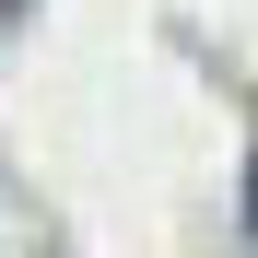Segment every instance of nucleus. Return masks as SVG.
<instances>
[{
  "instance_id": "f257e3e1",
  "label": "nucleus",
  "mask_w": 258,
  "mask_h": 258,
  "mask_svg": "<svg viewBox=\"0 0 258 258\" xmlns=\"http://www.w3.org/2000/svg\"><path fill=\"white\" fill-rule=\"evenodd\" d=\"M246 235H258V164H246Z\"/></svg>"
}]
</instances>
